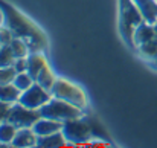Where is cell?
<instances>
[{"label":"cell","mask_w":157,"mask_h":148,"mask_svg":"<svg viewBox=\"0 0 157 148\" xmlns=\"http://www.w3.org/2000/svg\"><path fill=\"white\" fill-rule=\"evenodd\" d=\"M9 48L12 50V53L15 55V58H26L31 53V49H29L28 43L25 40H21V38H17V37H14V40L11 41Z\"/></svg>","instance_id":"e0dca14e"},{"label":"cell","mask_w":157,"mask_h":148,"mask_svg":"<svg viewBox=\"0 0 157 148\" xmlns=\"http://www.w3.org/2000/svg\"><path fill=\"white\" fill-rule=\"evenodd\" d=\"M144 21L139 9L133 3V0H121V31L124 40L131 46V38L134 29Z\"/></svg>","instance_id":"5b68a950"},{"label":"cell","mask_w":157,"mask_h":148,"mask_svg":"<svg viewBox=\"0 0 157 148\" xmlns=\"http://www.w3.org/2000/svg\"><path fill=\"white\" fill-rule=\"evenodd\" d=\"M15 61V55L12 53V50L9 46H2L0 49V67H6V66H14Z\"/></svg>","instance_id":"ffe728a7"},{"label":"cell","mask_w":157,"mask_h":148,"mask_svg":"<svg viewBox=\"0 0 157 148\" xmlns=\"http://www.w3.org/2000/svg\"><path fill=\"white\" fill-rule=\"evenodd\" d=\"M48 64V60L43 53V50H37V52H31L28 56V73L35 80L38 76V73L43 70V67Z\"/></svg>","instance_id":"7c38bea8"},{"label":"cell","mask_w":157,"mask_h":148,"mask_svg":"<svg viewBox=\"0 0 157 148\" xmlns=\"http://www.w3.org/2000/svg\"><path fill=\"white\" fill-rule=\"evenodd\" d=\"M55 81H56V75L53 73V70L51 69L49 64H46L43 67V70L38 73V76L35 78V83H38L40 86H43L44 89H48L49 92H51V89L53 87Z\"/></svg>","instance_id":"2e32d148"},{"label":"cell","mask_w":157,"mask_h":148,"mask_svg":"<svg viewBox=\"0 0 157 148\" xmlns=\"http://www.w3.org/2000/svg\"><path fill=\"white\" fill-rule=\"evenodd\" d=\"M34 83H35V80H34L28 72H20V73H17L15 78H14V81H12V84H14L20 92L28 90L31 86H34Z\"/></svg>","instance_id":"d6986e66"},{"label":"cell","mask_w":157,"mask_h":148,"mask_svg":"<svg viewBox=\"0 0 157 148\" xmlns=\"http://www.w3.org/2000/svg\"><path fill=\"white\" fill-rule=\"evenodd\" d=\"M156 38V32H154V25H150L147 21H142L133 32V38H131V46L134 49H137L139 46L151 41Z\"/></svg>","instance_id":"ba28073f"},{"label":"cell","mask_w":157,"mask_h":148,"mask_svg":"<svg viewBox=\"0 0 157 148\" xmlns=\"http://www.w3.org/2000/svg\"><path fill=\"white\" fill-rule=\"evenodd\" d=\"M20 95H21V92L12 83L11 84H0V101L15 104V102H18Z\"/></svg>","instance_id":"9a60e30c"},{"label":"cell","mask_w":157,"mask_h":148,"mask_svg":"<svg viewBox=\"0 0 157 148\" xmlns=\"http://www.w3.org/2000/svg\"><path fill=\"white\" fill-rule=\"evenodd\" d=\"M133 3L144 17V21L150 25L157 23V0H133Z\"/></svg>","instance_id":"30bf717a"},{"label":"cell","mask_w":157,"mask_h":148,"mask_svg":"<svg viewBox=\"0 0 157 148\" xmlns=\"http://www.w3.org/2000/svg\"><path fill=\"white\" fill-rule=\"evenodd\" d=\"M40 115L43 118H49V119H53V121H58V122L64 124L66 121L84 116V110L73 105V104H70V102H67V101H63V99L52 96L40 108Z\"/></svg>","instance_id":"7a4b0ae2"},{"label":"cell","mask_w":157,"mask_h":148,"mask_svg":"<svg viewBox=\"0 0 157 148\" xmlns=\"http://www.w3.org/2000/svg\"><path fill=\"white\" fill-rule=\"evenodd\" d=\"M12 40H14V34H12V31H11L6 25L2 26V28H0V43H2L3 46H9Z\"/></svg>","instance_id":"7402d4cb"},{"label":"cell","mask_w":157,"mask_h":148,"mask_svg":"<svg viewBox=\"0 0 157 148\" xmlns=\"http://www.w3.org/2000/svg\"><path fill=\"white\" fill-rule=\"evenodd\" d=\"M0 5L3 6L5 15H6V23L5 25L12 31L14 37L25 40L28 43L31 52L44 50L48 48V38H46L44 32L31 18H28L18 9H15L12 5H9L3 0H0Z\"/></svg>","instance_id":"6da1fadb"},{"label":"cell","mask_w":157,"mask_h":148,"mask_svg":"<svg viewBox=\"0 0 157 148\" xmlns=\"http://www.w3.org/2000/svg\"><path fill=\"white\" fill-rule=\"evenodd\" d=\"M136 50H137V53H139L142 58H145V60H148V61L151 63L153 60L157 58V40L154 38V40H151V41H148V43L139 46Z\"/></svg>","instance_id":"ac0fdd59"},{"label":"cell","mask_w":157,"mask_h":148,"mask_svg":"<svg viewBox=\"0 0 157 148\" xmlns=\"http://www.w3.org/2000/svg\"><path fill=\"white\" fill-rule=\"evenodd\" d=\"M51 95L53 98L63 99V101H67L79 108H86L87 104H89V99L86 92L75 83H70L69 80H64V78H56L53 87L51 89Z\"/></svg>","instance_id":"3957f363"},{"label":"cell","mask_w":157,"mask_h":148,"mask_svg":"<svg viewBox=\"0 0 157 148\" xmlns=\"http://www.w3.org/2000/svg\"><path fill=\"white\" fill-rule=\"evenodd\" d=\"M11 107H12V104L0 101V124L5 122V121H8V116H9V110H11Z\"/></svg>","instance_id":"603a6c76"},{"label":"cell","mask_w":157,"mask_h":148,"mask_svg":"<svg viewBox=\"0 0 157 148\" xmlns=\"http://www.w3.org/2000/svg\"><path fill=\"white\" fill-rule=\"evenodd\" d=\"M61 133L66 138L67 144L72 145H79V144H86L92 139V127L89 124L87 119H84V116L66 121L63 124V130Z\"/></svg>","instance_id":"277c9868"},{"label":"cell","mask_w":157,"mask_h":148,"mask_svg":"<svg viewBox=\"0 0 157 148\" xmlns=\"http://www.w3.org/2000/svg\"><path fill=\"white\" fill-rule=\"evenodd\" d=\"M17 127L14 124H11L9 121H5L0 124V144L2 145H6V147H11L12 145V141L15 138V133H17Z\"/></svg>","instance_id":"5bb4252c"},{"label":"cell","mask_w":157,"mask_h":148,"mask_svg":"<svg viewBox=\"0 0 157 148\" xmlns=\"http://www.w3.org/2000/svg\"><path fill=\"white\" fill-rule=\"evenodd\" d=\"M5 23H6V15H5V9H3V6L0 5V28L5 26Z\"/></svg>","instance_id":"d4e9b609"},{"label":"cell","mask_w":157,"mask_h":148,"mask_svg":"<svg viewBox=\"0 0 157 148\" xmlns=\"http://www.w3.org/2000/svg\"><path fill=\"white\" fill-rule=\"evenodd\" d=\"M14 69L17 73L20 72H28V56L26 58H15L14 61Z\"/></svg>","instance_id":"cb8c5ba5"},{"label":"cell","mask_w":157,"mask_h":148,"mask_svg":"<svg viewBox=\"0 0 157 148\" xmlns=\"http://www.w3.org/2000/svg\"><path fill=\"white\" fill-rule=\"evenodd\" d=\"M66 138L61 131H56L53 134H48V136H38L37 141V147L40 148H56L66 145Z\"/></svg>","instance_id":"4fadbf2b"},{"label":"cell","mask_w":157,"mask_h":148,"mask_svg":"<svg viewBox=\"0 0 157 148\" xmlns=\"http://www.w3.org/2000/svg\"><path fill=\"white\" fill-rule=\"evenodd\" d=\"M2 46H3V45H2V43H0V49H2Z\"/></svg>","instance_id":"4316f807"},{"label":"cell","mask_w":157,"mask_h":148,"mask_svg":"<svg viewBox=\"0 0 157 148\" xmlns=\"http://www.w3.org/2000/svg\"><path fill=\"white\" fill-rule=\"evenodd\" d=\"M40 118H41L40 110L28 108L23 104L15 102V104H12V107L9 110L8 121L11 124H14L17 128H26V127H32Z\"/></svg>","instance_id":"8992f818"},{"label":"cell","mask_w":157,"mask_h":148,"mask_svg":"<svg viewBox=\"0 0 157 148\" xmlns=\"http://www.w3.org/2000/svg\"><path fill=\"white\" fill-rule=\"evenodd\" d=\"M52 98L51 92L48 89H44L43 86H40L38 83H34V86H31L28 90L21 92L18 102L23 104L28 108H34V110H40L49 99Z\"/></svg>","instance_id":"52a82bcc"},{"label":"cell","mask_w":157,"mask_h":148,"mask_svg":"<svg viewBox=\"0 0 157 148\" xmlns=\"http://www.w3.org/2000/svg\"><path fill=\"white\" fill-rule=\"evenodd\" d=\"M154 32H156V40H157V23H154Z\"/></svg>","instance_id":"484cf974"},{"label":"cell","mask_w":157,"mask_h":148,"mask_svg":"<svg viewBox=\"0 0 157 148\" xmlns=\"http://www.w3.org/2000/svg\"><path fill=\"white\" fill-rule=\"evenodd\" d=\"M17 72L14 69V66H6V67H0V84H11L15 78Z\"/></svg>","instance_id":"44dd1931"},{"label":"cell","mask_w":157,"mask_h":148,"mask_svg":"<svg viewBox=\"0 0 157 148\" xmlns=\"http://www.w3.org/2000/svg\"><path fill=\"white\" fill-rule=\"evenodd\" d=\"M32 130L37 133V136H48V134H53L56 131H61L63 130V122H58V121H53V119L41 116L32 125Z\"/></svg>","instance_id":"8fae6325"},{"label":"cell","mask_w":157,"mask_h":148,"mask_svg":"<svg viewBox=\"0 0 157 148\" xmlns=\"http://www.w3.org/2000/svg\"><path fill=\"white\" fill-rule=\"evenodd\" d=\"M37 141H38V136H37V133L32 130V127L18 128L11 147H17V148L37 147Z\"/></svg>","instance_id":"9c48e42d"}]
</instances>
